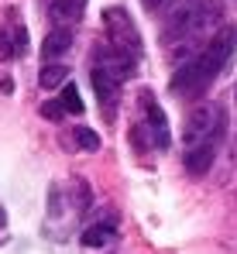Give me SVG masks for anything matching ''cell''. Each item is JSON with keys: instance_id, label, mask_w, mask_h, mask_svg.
I'll return each mask as SVG.
<instances>
[{"instance_id": "cell-5", "label": "cell", "mask_w": 237, "mask_h": 254, "mask_svg": "<svg viewBox=\"0 0 237 254\" xmlns=\"http://www.w3.org/2000/svg\"><path fill=\"white\" fill-rule=\"evenodd\" d=\"M93 65H100V69H107L114 79H131L134 76V65H138V59L134 55H127V52H120V48H114V45H100L96 52H93Z\"/></svg>"}, {"instance_id": "cell-13", "label": "cell", "mask_w": 237, "mask_h": 254, "mask_svg": "<svg viewBox=\"0 0 237 254\" xmlns=\"http://www.w3.org/2000/svg\"><path fill=\"white\" fill-rule=\"evenodd\" d=\"M73 137H76V144L82 148V151H100V144H103V141H100V134H96L93 127H76V130H73Z\"/></svg>"}, {"instance_id": "cell-1", "label": "cell", "mask_w": 237, "mask_h": 254, "mask_svg": "<svg viewBox=\"0 0 237 254\" xmlns=\"http://www.w3.org/2000/svg\"><path fill=\"white\" fill-rule=\"evenodd\" d=\"M234 45H237V24H224V28L203 45L193 59H186V62L175 69L168 89H172L175 96H186V100L203 96V93L213 86V79L220 76V69L227 65Z\"/></svg>"}, {"instance_id": "cell-2", "label": "cell", "mask_w": 237, "mask_h": 254, "mask_svg": "<svg viewBox=\"0 0 237 254\" xmlns=\"http://www.w3.org/2000/svg\"><path fill=\"white\" fill-rule=\"evenodd\" d=\"M224 107L217 103H199L196 110L186 117L182 127V162L189 175H206L213 169L220 137H224Z\"/></svg>"}, {"instance_id": "cell-16", "label": "cell", "mask_w": 237, "mask_h": 254, "mask_svg": "<svg viewBox=\"0 0 237 254\" xmlns=\"http://www.w3.org/2000/svg\"><path fill=\"white\" fill-rule=\"evenodd\" d=\"M3 223H7V216H3V210H0V234H3Z\"/></svg>"}, {"instance_id": "cell-17", "label": "cell", "mask_w": 237, "mask_h": 254, "mask_svg": "<svg viewBox=\"0 0 237 254\" xmlns=\"http://www.w3.org/2000/svg\"><path fill=\"white\" fill-rule=\"evenodd\" d=\"M234 158H237V127H234Z\"/></svg>"}, {"instance_id": "cell-11", "label": "cell", "mask_w": 237, "mask_h": 254, "mask_svg": "<svg viewBox=\"0 0 237 254\" xmlns=\"http://www.w3.org/2000/svg\"><path fill=\"white\" fill-rule=\"evenodd\" d=\"M66 83H69V65H62V62H48V65L38 72L41 89H62Z\"/></svg>"}, {"instance_id": "cell-10", "label": "cell", "mask_w": 237, "mask_h": 254, "mask_svg": "<svg viewBox=\"0 0 237 254\" xmlns=\"http://www.w3.org/2000/svg\"><path fill=\"white\" fill-rule=\"evenodd\" d=\"M110 241H114V223H89L82 230V248H89V251H100Z\"/></svg>"}, {"instance_id": "cell-4", "label": "cell", "mask_w": 237, "mask_h": 254, "mask_svg": "<svg viewBox=\"0 0 237 254\" xmlns=\"http://www.w3.org/2000/svg\"><path fill=\"white\" fill-rule=\"evenodd\" d=\"M103 28H107V42L127 52V55H141V31L134 24V17L124 10V7H107L103 10Z\"/></svg>"}, {"instance_id": "cell-7", "label": "cell", "mask_w": 237, "mask_h": 254, "mask_svg": "<svg viewBox=\"0 0 237 254\" xmlns=\"http://www.w3.org/2000/svg\"><path fill=\"white\" fill-rule=\"evenodd\" d=\"M28 52V31L21 21L0 24V59H21Z\"/></svg>"}, {"instance_id": "cell-12", "label": "cell", "mask_w": 237, "mask_h": 254, "mask_svg": "<svg viewBox=\"0 0 237 254\" xmlns=\"http://www.w3.org/2000/svg\"><path fill=\"white\" fill-rule=\"evenodd\" d=\"M59 103H62V110L66 114H82L86 107H82V100H79V89H76V83H66L62 86V96H59Z\"/></svg>"}, {"instance_id": "cell-9", "label": "cell", "mask_w": 237, "mask_h": 254, "mask_svg": "<svg viewBox=\"0 0 237 254\" xmlns=\"http://www.w3.org/2000/svg\"><path fill=\"white\" fill-rule=\"evenodd\" d=\"M69 48H73V31L69 28H52L45 35V42H41V59L59 62L62 55H69Z\"/></svg>"}, {"instance_id": "cell-3", "label": "cell", "mask_w": 237, "mask_h": 254, "mask_svg": "<svg viewBox=\"0 0 237 254\" xmlns=\"http://www.w3.org/2000/svg\"><path fill=\"white\" fill-rule=\"evenodd\" d=\"M138 107H141V124H138V134H148V148L155 151H165L172 144V130H168V121H165V110L155 100L152 89H141L138 93Z\"/></svg>"}, {"instance_id": "cell-15", "label": "cell", "mask_w": 237, "mask_h": 254, "mask_svg": "<svg viewBox=\"0 0 237 254\" xmlns=\"http://www.w3.org/2000/svg\"><path fill=\"white\" fill-rule=\"evenodd\" d=\"M165 3H168V0H141V7H145V10H161Z\"/></svg>"}, {"instance_id": "cell-6", "label": "cell", "mask_w": 237, "mask_h": 254, "mask_svg": "<svg viewBox=\"0 0 237 254\" xmlns=\"http://www.w3.org/2000/svg\"><path fill=\"white\" fill-rule=\"evenodd\" d=\"M89 83H93V89H96V100L103 103L107 117H114V107H117V96H120V79H114L107 69L93 65V72H89Z\"/></svg>"}, {"instance_id": "cell-8", "label": "cell", "mask_w": 237, "mask_h": 254, "mask_svg": "<svg viewBox=\"0 0 237 254\" xmlns=\"http://www.w3.org/2000/svg\"><path fill=\"white\" fill-rule=\"evenodd\" d=\"M45 10H48V21L55 28H69V24H76L79 17H82L86 0H48Z\"/></svg>"}, {"instance_id": "cell-14", "label": "cell", "mask_w": 237, "mask_h": 254, "mask_svg": "<svg viewBox=\"0 0 237 254\" xmlns=\"http://www.w3.org/2000/svg\"><path fill=\"white\" fill-rule=\"evenodd\" d=\"M66 110H62V103H55V100H45L41 103V117H48V121H59Z\"/></svg>"}]
</instances>
